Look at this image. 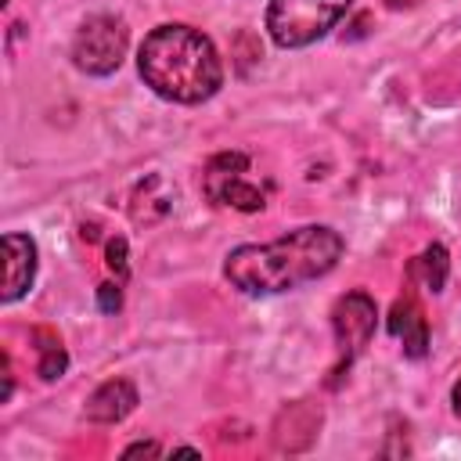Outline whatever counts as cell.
<instances>
[{"instance_id": "obj_1", "label": "cell", "mask_w": 461, "mask_h": 461, "mask_svg": "<svg viewBox=\"0 0 461 461\" xmlns=\"http://www.w3.org/2000/svg\"><path fill=\"white\" fill-rule=\"evenodd\" d=\"M342 234L328 223H306L267 245H238L223 259V277L241 295H281L335 270Z\"/></svg>"}, {"instance_id": "obj_2", "label": "cell", "mask_w": 461, "mask_h": 461, "mask_svg": "<svg viewBox=\"0 0 461 461\" xmlns=\"http://www.w3.org/2000/svg\"><path fill=\"white\" fill-rule=\"evenodd\" d=\"M137 72L158 97L173 104H202L223 86V61L212 40L180 22L158 25L144 36Z\"/></svg>"}, {"instance_id": "obj_3", "label": "cell", "mask_w": 461, "mask_h": 461, "mask_svg": "<svg viewBox=\"0 0 461 461\" xmlns=\"http://www.w3.org/2000/svg\"><path fill=\"white\" fill-rule=\"evenodd\" d=\"M353 7V0H270L267 32L277 47L299 50L328 36L339 18Z\"/></svg>"}, {"instance_id": "obj_4", "label": "cell", "mask_w": 461, "mask_h": 461, "mask_svg": "<svg viewBox=\"0 0 461 461\" xmlns=\"http://www.w3.org/2000/svg\"><path fill=\"white\" fill-rule=\"evenodd\" d=\"M130 47L126 22L115 14H90L72 40V65L86 76H112Z\"/></svg>"}, {"instance_id": "obj_5", "label": "cell", "mask_w": 461, "mask_h": 461, "mask_svg": "<svg viewBox=\"0 0 461 461\" xmlns=\"http://www.w3.org/2000/svg\"><path fill=\"white\" fill-rule=\"evenodd\" d=\"M252 158L245 151H220L205 162L202 191L212 205H230L238 212H259L267 205V194L249 180Z\"/></svg>"}, {"instance_id": "obj_6", "label": "cell", "mask_w": 461, "mask_h": 461, "mask_svg": "<svg viewBox=\"0 0 461 461\" xmlns=\"http://www.w3.org/2000/svg\"><path fill=\"white\" fill-rule=\"evenodd\" d=\"M375 324H378V310L367 292L339 295V303L331 306V331H335V346H339L335 375H342V367H349L367 349V342L375 339Z\"/></svg>"}, {"instance_id": "obj_7", "label": "cell", "mask_w": 461, "mask_h": 461, "mask_svg": "<svg viewBox=\"0 0 461 461\" xmlns=\"http://www.w3.org/2000/svg\"><path fill=\"white\" fill-rule=\"evenodd\" d=\"M4 259H7V267H4L0 299L4 303H18L36 281V241L29 234H18V230L4 234Z\"/></svg>"}, {"instance_id": "obj_8", "label": "cell", "mask_w": 461, "mask_h": 461, "mask_svg": "<svg viewBox=\"0 0 461 461\" xmlns=\"http://www.w3.org/2000/svg\"><path fill=\"white\" fill-rule=\"evenodd\" d=\"M317 429H321V407H313L310 400H295L274 421V447L292 454L306 450L317 439Z\"/></svg>"}, {"instance_id": "obj_9", "label": "cell", "mask_w": 461, "mask_h": 461, "mask_svg": "<svg viewBox=\"0 0 461 461\" xmlns=\"http://www.w3.org/2000/svg\"><path fill=\"white\" fill-rule=\"evenodd\" d=\"M133 407H137V389H133V382H126V378H108V382H101V385L86 396L83 414H86V421L115 425V421H122L126 414H133Z\"/></svg>"}, {"instance_id": "obj_10", "label": "cell", "mask_w": 461, "mask_h": 461, "mask_svg": "<svg viewBox=\"0 0 461 461\" xmlns=\"http://www.w3.org/2000/svg\"><path fill=\"white\" fill-rule=\"evenodd\" d=\"M389 335H396L403 342V353L411 360H421L425 349H429V328H425V317L418 310V303L411 295L396 299L393 310H389Z\"/></svg>"}, {"instance_id": "obj_11", "label": "cell", "mask_w": 461, "mask_h": 461, "mask_svg": "<svg viewBox=\"0 0 461 461\" xmlns=\"http://www.w3.org/2000/svg\"><path fill=\"white\" fill-rule=\"evenodd\" d=\"M411 274H421L425 288L429 292H443L447 285V274H450V256L443 245H429L414 263H411Z\"/></svg>"}, {"instance_id": "obj_12", "label": "cell", "mask_w": 461, "mask_h": 461, "mask_svg": "<svg viewBox=\"0 0 461 461\" xmlns=\"http://www.w3.org/2000/svg\"><path fill=\"white\" fill-rule=\"evenodd\" d=\"M36 349H40V364H36V371H40V378L43 382H58L61 375H65V367H68V353L61 349V342L50 335V331H36Z\"/></svg>"}, {"instance_id": "obj_13", "label": "cell", "mask_w": 461, "mask_h": 461, "mask_svg": "<svg viewBox=\"0 0 461 461\" xmlns=\"http://www.w3.org/2000/svg\"><path fill=\"white\" fill-rule=\"evenodd\" d=\"M130 245H126V238H108V245H104V263H108V270L115 274V281H126L130 277Z\"/></svg>"}, {"instance_id": "obj_14", "label": "cell", "mask_w": 461, "mask_h": 461, "mask_svg": "<svg viewBox=\"0 0 461 461\" xmlns=\"http://www.w3.org/2000/svg\"><path fill=\"white\" fill-rule=\"evenodd\" d=\"M122 281H104V285H97V310L101 313H119V306H122V288H119Z\"/></svg>"}, {"instance_id": "obj_15", "label": "cell", "mask_w": 461, "mask_h": 461, "mask_svg": "<svg viewBox=\"0 0 461 461\" xmlns=\"http://www.w3.org/2000/svg\"><path fill=\"white\" fill-rule=\"evenodd\" d=\"M140 454H148V457H162V447L158 443H130L126 450H122V457H140Z\"/></svg>"}, {"instance_id": "obj_16", "label": "cell", "mask_w": 461, "mask_h": 461, "mask_svg": "<svg viewBox=\"0 0 461 461\" xmlns=\"http://www.w3.org/2000/svg\"><path fill=\"white\" fill-rule=\"evenodd\" d=\"M450 403H454V414L461 418V382H454V389H450Z\"/></svg>"}, {"instance_id": "obj_17", "label": "cell", "mask_w": 461, "mask_h": 461, "mask_svg": "<svg viewBox=\"0 0 461 461\" xmlns=\"http://www.w3.org/2000/svg\"><path fill=\"white\" fill-rule=\"evenodd\" d=\"M389 4H393V7H400V4H414V0H389Z\"/></svg>"}]
</instances>
